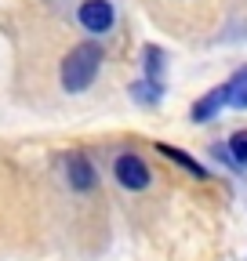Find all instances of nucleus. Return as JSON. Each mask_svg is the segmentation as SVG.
I'll use <instances>...</instances> for the list:
<instances>
[{"label": "nucleus", "instance_id": "obj_1", "mask_svg": "<svg viewBox=\"0 0 247 261\" xmlns=\"http://www.w3.org/2000/svg\"><path fill=\"white\" fill-rule=\"evenodd\" d=\"M102 58H106V55H102V47H98L95 40H84V44L69 47L66 58H62V65H58L62 91H69V94L87 91L91 84H95L98 69H102Z\"/></svg>", "mask_w": 247, "mask_h": 261}, {"label": "nucleus", "instance_id": "obj_8", "mask_svg": "<svg viewBox=\"0 0 247 261\" xmlns=\"http://www.w3.org/2000/svg\"><path fill=\"white\" fill-rule=\"evenodd\" d=\"M157 152H160V156H167V160H175L178 167H185L193 178H207V167H204V163H196L189 152H182V149H175V145H167V142H157Z\"/></svg>", "mask_w": 247, "mask_h": 261}, {"label": "nucleus", "instance_id": "obj_5", "mask_svg": "<svg viewBox=\"0 0 247 261\" xmlns=\"http://www.w3.org/2000/svg\"><path fill=\"white\" fill-rule=\"evenodd\" d=\"M222 106H226V84L222 87H211L204 98H196L193 109H189V116H193V123H207V120H214V116L222 113Z\"/></svg>", "mask_w": 247, "mask_h": 261}, {"label": "nucleus", "instance_id": "obj_4", "mask_svg": "<svg viewBox=\"0 0 247 261\" xmlns=\"http://www.w3.org/2000/svg\"><path fill=\"white\" fill-rule=\"evenodd\" d=\"M77 22L91 33V37H102V33H109V29H113L116 11H113L109 0H84V4L77 8Z\"/></svg>", "mask_w": 247, "mask_h": 261}, {"label": "nucleus", "instance_id": "obj_2", "mask_svg": "<svg viewBox=\"0 0 247 261\" xmlns=\"http://www.w3.org/2000/svg\"><path fill=\"white\" fill-rule=\"evenodd\" d=\"M113 178L128 189V192H145L153 185V171H149V163L138 152H120L113 160Z\"/></svg>", "mask_w": 247, "mask_h": 261}, {"label": "nucleus", "instance_id": "obj_3", "mask_svg": "<svg viewBox=\"0 0 247 261\" xmlns=\"http://www.w3.org/2000/svg\"><path fill=\"white\" fill-rule=\"evenodd\" d=\"M62 174H66V185L73 192H95L98 189V171H95L87 152H66L62 156Z\"/></svg>", "mask_w": 247, "mask_h": 261}, {"label": "nucleus", "instance_id": "obj_6", "mask_svg": "<svg viewBox=\"0 0 247 261\" xmlns=\"http://www.w3.org/2000/svg\"><path fill=\"white\" fill-rule=\"evenodd\" d=\"M142 69H145V80H149V84H164L167 55H164L157 44H145V47H142Z\"/></svg>", "mask_w": 247, "mask_h": 261}, {"label": "nucleus", "instance_id": "obj_7", "mask_svg": "<svg viewBox=\"0 0 247 261\" xmlns=\"http://www.w3.org/2000/svg\"><path fill=\"white\" fill-rule=\"evenodd\" d=\"M226 106L247 109V65H240V69L226 80Z\"/></svg>", "mask_w": 247, "mask_h": 261}, {"label": "nucleus", "instance_id": "obj_10", "mask_svg": "<svg viewBox=\"0 0 247 261\" xmlns=\"http://www.w3.org/2000/svg\"><path fill=\"white\" fill-rule=\"evenodd\" d=\"M131 98H135L138 106H157L160 98H164V84H149V80L142 76V80L131 84Z\"/></svg>", "mask_w": 247, "mask_h": 261}, {"label": "nucleus", "instance_id": "obj_9", "mask_svg": "<svg viewBox=\"0 0 247 261\" xmlns=\"http://www.w3.org/2000/svg\"><path fill=\"white\" fill-rule=\"evenodd\" d=\"M226 156H229L233 167H243V171H247V127H240V130H233V135H229Z\"/></svg>", "mask_w": 247, "mask_h": 261}]
</instances>
